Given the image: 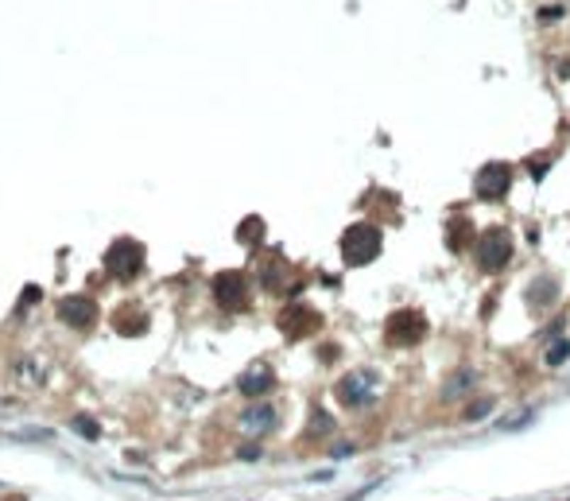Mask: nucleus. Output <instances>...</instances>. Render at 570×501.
<instances>
[{"instance_id":"dca6fc26","label":"nucleus","mask_w":570,"mask_h":501,"mask_svg":"<svg viewBox=\"0 0 570 501\" xmlns=\"http://www.w3.org/2000/svg\"><path fill=\"white\" fill-rule=\"evenodd\" d=\"M527 171H532V179H543V175H547V160H532V163H527Z\"/></svg>"},{"instance_id":"ddd939ff","label":"nucleus","mask_w":570,"mask_h":501,"mask_svg":"<svg viewBox=\"0 0 570 501\" xmlns=\"http://www.w3.org/2000/svg\"><path fill=\"white\" fill-rule=\"evenodd\" d=\"M543 361H547L551 369L566 365V361H570V338H559V342H551V346H547V354H543Z\"/></svg>"},{"instance_id":"0eeeda50","label":"nucleus","mask_w":570,"mask_h":501,"mask_svg":"<svg viewBox=\"0 0 570 501\" xmlns=\"http://www.w3.org/2000/svg\"><path fill=\"white\" fill-rule=\"evenodd\" d=\"M272 385H276V377H272L268 365H256V369H249V373L241 377V392H245V397H264Z\"/></svg>"},{"instance_id":"f3484780","label":"nucleus","mask_w":570,"mask_h":501,"mask_svg":"<svg viewBox=\"0 0 570 501\" xmlns=\"http://www.w3.org/2000/svg\"><path fill=\"white\" fill-rule=\"evenodd\" d=\"M311 428H315V431H322V435H326L330 428H334V424H330V420H326V412H315V424H311Z\"/></svg>"},{"instance_id":"9b49d317","label":"nucleus","mask_w":570,"mask_h":501,"mask_svg":"<svg viewBox=\"0 0 570 501\" xmlns=\"http://www.w3.org/2000/svg\"><path fill=\"white\" fill-rule=\"evenodd\" d=\"M59 311H62V319H66L70 326H86L89 319H94V307H89L86 299H66Z\"/></svg>"},{"instance_id":"7ed1b4c3","label":"nucleus","mask_w":570,"mask_h":501,"mask_svg":"<svg viewBox=\"0 0 570 501\" xmlns=\"http://www.w3.org/2000/svg\"><path fill=\"white\" fill-rule=\"evenodd\" d=\"M427 334V319L423 311H396L392 319L384 323V338L392 342V346H415V342H423Z\"/></svg>"},{"instance_id":"423d86ee","label":"nucleus","mask_w":570,"mask_h":501,"mask_svg":"<svg viewBox=\"0 0 570 501\" xmlns=\"http://www.w3.org/2000/svg\"><path fill=\"white\" fill-rule=\"evenodd\" d=\"M213 292H218V303L221 307H229V311H241L245 307V280H241V272H221L218 280H213Z\"/></svg>"},{"instance_id":"f8f14e48","label":"nucleus","mask_w":570,"mask_h":501,"mask_svg":"<svg viewBox=\"0 0 570 501\" xmlns=\"http://www.w3.org/2000/svg\"><path fill=\"white\" fill-rule=\"evenodd\" d=\"M279 323H284L287 334H307L318 319L311 315V311H299V307H295V311H284V319H279Z\"/></svg>"},{"instance_id":"f03ea898","label":"nucleus","mask_w":570,"mask_h":501,"mask_svg":"<svg viewBox=\"0 0 570 501\" xmlns=\"http://www.w3.org/2000/svg\"><path fill=\"white\" fill-rule=\"evenodd\" d=\"M380 249H384V237H380V229L369 226V221H357V226H350L342 233V257H345V265H353V268L373 265L380 257Z\"/></svg>"},{"instance_id":"f257e3e1","label":"nucleus","mask_w":570,"mask_h":501,"mask_svg":"<svg viewBox=\"0 0 570 501\" xmlns=\"http://www.w3.org/2000/svg\"><path fill=\"white\" fill-rule=\"evenodd\" d=\"M474 260H477V268H481L485 276L505 272L508 260H512V237H508V229H501V226L481 229V237L474 241Z\"/></svg>"},{"instance_id":"4468645a","label":"nucleus","mask_w":570,"mask_h":501,"mask_svg":"<svg viewBox=\"0 0 570 501\" xmlns=\"http://www.w3.org/2000/svg\"><path fill=\"white\" fill-rule=\"evenodd\" d=\"M493 408H497V400H493V397H477L474 404L466 408V420H469V424H474V420H485V416H489Z\"/></svg>"},{"instance_id":"39448f33","label":"nucleus","mask_w":570,"mask_h":501,"mask_svg":"<svg viewBox=\"0 0 570 501\" xmlns=\"http://www.w3.org/2000/svg\"><path fill=\"white\" fill-rule=\"evenodd\" d=\"M373 381H376L373 373H345L342 381L334 385V397H337V404H345V408H357V404H365V400L373 397Z\"/></svg>"},{"instance_id":"1a4fd4ad","label":"nucleus","mask_w":570,"mask_h":501,"mask_svg":"<svg viewBox=\"0 0 570 501\" xmlns=\"http://www.w3.org/2000/svg\"><path fill=\"white\" fill-rule=\"evenodd\" d=\"M474 381H477L474 369H458V373H450V377H446V389H442V400H458L462 392L474 389Z\"/></svg>"},{"instance_id":"2eb2a0df","label":"nucleus","mask_w":570,"mask_h":501,"mask_svg":"<svg viewBox=\"0 0 570 501\" xmlns=\"http://www.w3.org/2000/svg\"><path fill=\"white\" fill-rule=\"evenodd\" d=\"M532 303H540V307L555 303V280H540V284H532Z\"/></svg>"},{"instance_id":"9d476101","label":"nucleus","mask_w":570,"mask_h":501,"mask_svg":"<svg viewBox=\"0 0 570 501\" xmlns=\"http://www.w3.org/2000/svg\"><path fill=\"white\" fill-rule=\"evenodd\" d=\"M466 241L474 245V226H469L466 218H454L450 229H446V245H450L454 253H462V249H466Z\"/></svg>"},{"instance_id":"6e6552de","label":"nucleus","mask_w":570,"mask_h":501,"mask_svg":"<svg viewBox=\"0 0 570 501\" xmlns=\"http://www.w3.org/2000/svg\"><path fill=\"white\" fill-rule=\"evenodd\" d=\"M272 424H276V412H272L268 404H256V408H249V412L241 416V428H245V431H256V435L268 431Z\"/></svg>"},{"instance_id":"20e7f679","label":"nucleus","mask_w":570,"mask_h":501,"mask_svg":"<svg viewBox=\"0 0 570 501\" xmlns=\"http://www.w3.org/2000/svg\"><path fill=\"white\" fill-rule=\"evenodd\" d=\"M508 187H512V167L508 163H485V167L477 171V179H474L477 199H485V202H501L508 194Z\"/></svg>"}]
</instances>
